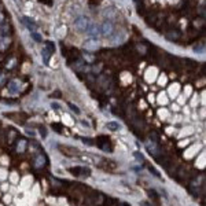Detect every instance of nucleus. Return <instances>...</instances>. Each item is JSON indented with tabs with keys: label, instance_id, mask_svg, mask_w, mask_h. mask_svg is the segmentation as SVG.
<instances>
[{
	"label": "nucleus",
	"instance_id": "obj_8",
	"mask_svg": "<svg viewBox=\"0 0 206 206\" xmlns=\"http://www.w3.org/2000/svg\"><path fill=\"white\" fill-rule=\"evenodd\" d=\"M85 47L89 50H93V48H98V41L96 40H88L87 43H85Z\"/></svg>",
	"mask_w": 206,
	"mask_h": 206
},
{
	"label": "nucleus",
	"instance_id": "obj_17",
	"mask_svg": "<svg viewBox=\"0 0 206 206\" xmlns=\"http://www.w3.org/2000/svg\"><path fill=\"white\" fill-rule=\"evenodd\" d=\"M171 92H172V95L177 92V85H174V87H173V85H172V87H171Z\"/></svg>",
	"mask_w": 206,
	"mask_h": 206
},
{
	"label": "nucleus",
	"instance_id": "obj_9",
	"mask_svg": "<svg viewBox=\"0 0 206 206\" xmlns=\"http://www.w3.org/2000/svg\"><path fill=\"white\" fill-rule=\"evenodd\" d=\"M45 162V158L43 157V155H39V157L36 158V161H35V165L37 168H40V166H43V164Z\"/></svg>",
	"mask_w": 206,
	"mask_h": 206
},
{
	"label": "nucleus",
	"instance_id": "obj_20",
	"mask_svg": "<svg viewBox=\"0 0 206 206\" xmlns=\"http://www.w3.org/2000/svg\"><path fill=\"white\" fill-rule=\"evenodd\" d=\"M4 83V76H0V85Z\"/></svg>",
	"mask_w": 206,
	"mask_h": 206
},
{
	"label": "nucleus",
	"instance_id": "obj_2",
	"mask_svg": "<svg viewBox=\"0 0 206 206\" xmlns=\"http://www.w3.org/2000/svg\"><path fill=\"white\" fill-rule=\"evenodd\" d=\"M20 92V83L17 80H13L8 83V93L11 95H17V93Z\"/></svg>",
	"mask_w": 206,
	"mask_h": 206
},
{
	"label": "nucleus",
	"instance_id": "obj_12",
	"mask_svg": "<svg viewBox=\"0 0 206 206\" xmlns=\"http://www.w3.org/2000/svg\"><path fill=\"white\" fill-rule=\"evenodd\" d=\"M106 126L109 129H118L120 128V125H118V124H116V123H109Z\"/></svg>",
	"mask_w": 206,
	"mask_h": 206
},
{
	"label": "nucleus",
	"instance_id": "obj_14",
	"mask_svg": "<svg viewBox=\"0 0 206 206\" xmlns=\"http://www.w3.org/2000/svg\"><path fill=\"white\" fill-rule=\"evenodd\" d=\"M15 63H17V59L13 58V59L10 61V63H7V69H13V68H14V65H15Z\"/></svg>",
	"mask_w": 206,
	"mask_h": 206
},
{
	"label": "nucleus",
	"instance_id": "obj_1",
	"mask_svg": "<svg viewBox=\"0 0 206 206\" xmlns=\"http://www.w3.org/2000/svg\"><path fill=\"white\" fill-rule=\"evenodd\" d=\"M74 26H76L78 30H87L88 26H89L88 18H85V17H78V18H76V20H74Z\"/></svg>",
	"mask_w": 206,
	"mask_h": 206
},
{
	"label": "nucleus",
	"instance_id": "obj_3",
	"mask_svg": "<svg viewBox=\"0 0 206 206\" xmlns=\"http://www.w3.org/2000/svg\"><path fill=\"white\" fill-rule=\"evenodd\" d=\"M22 23L30 30V32H36V28H37V26H36V23L30 20L29 17H23V18H22Z\"/></svg>",
	"mask_w": 206,
	"mask_h": 206
},
{
	"label": "nucleus",
	"instance_id": "obj_11",
	"mask_svg": "<svg viewBox=\"0 0 206 206\" xmlns=\"http://www.w3.org/2000/svg\"><path fill=\"white\" fill-rule=\"evenodd\" d=\"M25 146H26L25 140H20V143H18V148H17V150H18L20 153H22L23 150H25Z\"/></svg>",
	"mask_w": 206,
	"mask_h": 206
},
{
	"label": "nucleus",
	"instance_id": "obj_21",
	"mask_svg": "<svg viewBox=\"0 0 206 206\" xmlns=\"http://www.w3.org/2000/svg\"><path fill=\"white\" fill-rule=\"evenodd\" d=\"M52 107H54V109H59V106L56 105V103H52Z\"/></svg>",
	"mask_w": 206,
	"mask_h": 206
},
{
	"label": "nucleus",
	"instance_id": "obj_18",
	"mask_svg": "<svg viewBox=\"0 0 206 206\" xmlns=\"http://www.w3.org/2000/svg\"><path fill=\"white\" fill-rule=\"evenodd\" d=\"M3 22H4V17H3V13L0 11V25H2Z\"/></svg>",
	"mask_w": 206,
	"mask_h": 206
},
{
	"label": "nucleus",
	"instance_id": "obj_7",
	"mask_svg": "<svg viewBox=\"0 0 206 206\" xmlns=\"http://www.w3.org/2000/svg\"><path fill=\"white\" fill-rule=\"evenodd\" d=\"M155 73H157V70L155 69H150V70L146 73V78H147V81H153L154 80V76H155Z\"/></svg>",
	"mask_w": 206,
	"mask_h": 206
},
{
	"label": "nucleus",
	"instance_id": "obj_13",
	"mask_svg": "<svg viewBox=\"0 0 206 206\" xmlns=\"http://www.w3.org/2000/svg\"><path fill=\"white\" fill-rule=\"evenodd\" d=\"M69 107H70V109L73 110V111H74V113H76V114H78V113H80V110H78V107H77V106H74L73 103H69Z\"/></svg>",
	"mask_w": 206,
	"mask_h": 206
},
{
	"label": "nucleus",
	"instance_id": "obj_19",
	"mask_svg": "<svg viewBox=\"0 0 206 206\" xmlns=\"http://www.w3.org/2000/svg\"><path fill=\"white\" fill-rule=\"evenodd\" d=\"M13 2L15 4H18V6H21V4H22V0H13Z\"/></svg>",
	"mask_w": 206,
	"mask_h": 206
},
{
	"label": "nucleus",
	"instance_id": "obj_10",
	"mask_svg": "<svg viewBox=\"0 0 206 206\" xmlns=\"http://www.w3.org/2000/svg\"><path fill=\"white\" fill-rule=\"evenodd\" d=\"M45 48L48 50L51 54H54V51H55V45H54V43H51V41H47L45 43Z\"/></svg>",
	"mask_w": 206,
	"mask_h": 206
},
{
	"label": "nucleus",
	"instance_id": "obj_5",
	"mask_svg": "<svg viewBox=\"0 0 206 206\" xmlns=\"http://www.w3.org/2000/svg\"><path fill=\"white\" fill-rule=\"evenodd\" d=\"M87 32H88V35H89L91 37H96V36L100 33V28L98 25H91V26H88Z\"/></svg>",
	"mask_w": 206,
	"mask_h": 206
},
{
	"label": "nucleus",
	"instance_id": "obj_6",
	"mask_svg": "<svg viewBox=\"0 0 206 206\" xmlns=\"http://www.w3.org/2000/svg\"><path fill=\"white\" fill-rule=\"evenodd\" d=\"M50 55H52V54L48 51V50H47V48H43V51H41V56H43V61H44V63H48V58H50Z\"/></svg>",
	"mask_w": 206,
	"mask_h": 206
},
{
	"label": "nucleus",
	"instance_id": "obj_16",
	"mask_svg": "<svg viewBox=\"0 0 206 206\" xmlns=\"http://www.w3.org/2000/svg\"><path fill=\"white\" fill-rule=\"evenodd\" d=\"M8 28H10V26L7 25V23H2V32H3V35H7V30H8Z\"/></svg>",
	"mask_w": 206,
	"mask_h": 206
},
{
	"label": "nucleus",
	"instance_id": "obj_15",
	"mask_svg": "<svg viewBox=\"0 0 206 206\" xmlns=\"http://www.w3.org/2000/svg\"><path fill=\"white\" fill-rule=\"evenodd\" d=\"M32 37L36 40V41H41V36H40V35H37V33H36V32H32Z\"/></svg>",
	"mask_w": 206,
	"mask_h": 206
},
{
	"label": "nucleus",
	"instance_id": "obj_4",
	"mask_svg": "<svg viewBox=\"0 0 206 206\" xmlns=\"http://www.w3.org/2000/svg\"><path fill=\"white\" fill-rule=\"evenodd\" d=\"M111 32H113V26H111V23L110 22H107V21L100 26V33H102V35L107 36V35H110Z\"/></svg>",
	"mask_w": 206,
	"mask_h": 206
}]
</instances>
